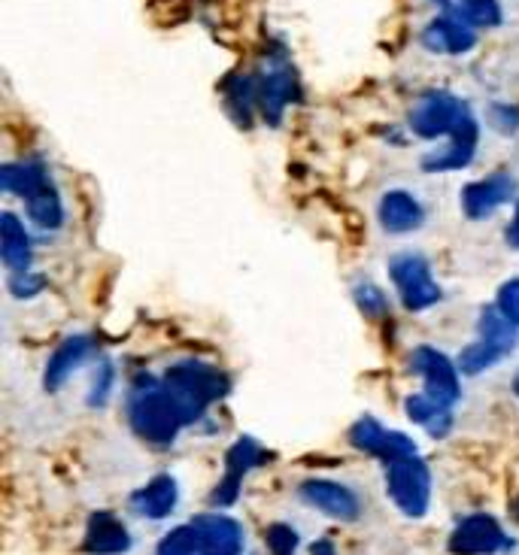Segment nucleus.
<instances>
[{
    "instance_id": "f257e3e1",
    "label": "nucleus",
    "mask_w": 519,
    "mask_h": 555,
    "mask_svg": "<svg viewBox=\"0 0 519 555\" xmlns=\"http://www.w3.org/2000/svg\"><path fill=\"white\" fill-rule=\"evenodd\" d=\"M125 413H128V422L137 437H143L147 443H155V447H170L186 425H194L204 416L179 391H174L164 379H155V376H143L134 383Z\"/></svg>"
},
{
    "instance_id": "f03ea898",
    "label": "nucleus",
    "mask_w": 519,
    "mask_h": 555,
    "mask_svg": "<svg viewBox=\"0 0 519 555\" xmlns=\"http://www.w3.org/2000/svg\"><path fill=\"white\" fill-rule=\"evenodd\" d=\"M255 94H258V113L267 125H280L286 106L301 98L298 74L286 52H270L262 61V70L255 74Z\"/></svg>"
},
{
    "instance_id": "7ed1b4c3",
    "label": "nucleus",
    "mask_w": 519,
    "mask_h": 555,
    "mask_svg": "<svg viewBox=\"0 0 519 555\" xmlns=\"http://www.w3.org/2000/svg\"><path fill=\"white\" fill-rule=\"evenodd\" d=\"M164 383L174 391H179L198 413H204L213 401H223L228 395V376L219 367L194 359L170 364L167 374H164Z\"/></svg>"
},
{
    "instance_id": "20e7f679",
    "label": "nucleus",
    "mask_w": 519,
    "mask_h": 555,
    "mask_svg": "<svg viewBox=\"0 0 519 555\" xmlns=\"http://www.w3.org/2000/svg\"><path fill=\"white\" fill-rule=\"evenodd\" d=\"M387 492L404 516H410V519L426 516L431 501L429 465L419 455L387 465Z\"/></svg>"
},
{
    "instance_id": "39448f33",
    "label": "nucleus",
    "mask_w": 519,
    "mask_h": 555,
    "mask_svg": "<svg viewBox=\"0 0 519 555\" xmlns=\"http://www.w3.org/2000/svg\"><path fill=\"white\" fill-rule=\"evenodd\" d=\"M389 276H392V285L398 288L401 304L414 313H422V310H431L438 300H441V285L431 273V264L422 256L416 253H401L389 261Z\"/></svg>"
},
{
    "instance_id": "423d86ee",
    "label": "nucleus",
    "mask_w": 519,
    "mask_h": 555,
    "mask_svg": "<svg viewBox=\"0 0 519 555\" xmlns=\"http://www.w3.org/2000/svg\"><path fill=\"white\" fill-rule=\"evenodd\" d=\"M468 116H471V109L456 94H450V91H429L410 109V131L416 137H422V140H438V137L453 134Z\"/></svg>"
},
{
    "instance_id": "0eeeda50",
    "label": "nucleus",
    "mask_w": 519,
    "mask_h": 555,
    "mask_svg": "<svg viewBox=\"0 0 519 555\" xmlns=\"http://www.w3.org/2000/svg\"><path fill=\"white\" fill-rule=\"evenodd\" d=\"M410 371L422 376L426 391H429L431 398H438L441 404L453 406L461 398L459 367L446 359L441 349H434V346H416L414 356H410Z\"/></svg>"
},
{
    "instance_id": "6e6552de",
    "label": "nucleus",
    "mask_w": 519,
    "mask_h": 555,
    "mask_svg": "<svg viewBox=\"0 0 519 555\" xmlns=\"http://www.w3.org/2000/svg\"><path fill=\"white\" fill-rule=\"evenodd\" d=\"M450 550L456 555H495L510 550V541L492 516L474 513V516H465L450 534Z\"/></svg>"
},
{
    "instance_id": "1a4fd4ad",
    "label": "nucleus",
    "mask_w": 519,
    "mask_h": 555,
    "mask_svg": "<svg viewBox=\"0 0 519 555\" xmlns=\"http://www.w3.org/2000/svg\"><path fill=\"white\" fill-rule=\"evenodd\" d=\"M350 443H353L358 452H368V455L383 459L387 465L416 455V443L410 437L401 435V431H387L374 416H362V420L350 428Z\"/></svg>"
},
{
    "instance_id": "9d476101",
    "label": "nucleus",
    "mask_w": 519,
    "mask_h": 555,
    "mask_svg": "<svg viewBox=\"0 0 519 555\" xmlns=\"http://www.w3.org/2000/svg\"><path fill=\"white\" fill-rule=\"evenodd\" d=\"M422 46L438 55H461L477 46L474 25L461 15V10H444L438 18H431L429 28L422 30Z\"/></svg>"
},
{
    "instance_id": "9b49d317",
    "label": "nucleus",
    "mask_w": 519,
    "mask_h": 555,
    "mask_svg": "<svg viewBox=\"0 0 519 555\" xmlns=\"http://www.w3.org/2000/svg\"><path fill=\"white\" fill-rule=\"evenodd\" d=\"M198 555H240L243 553V526L225 513H204L192 519Z\"/></svg>"
},
{
    "instance_id": "f8f14e48",
    "label": "nucleus",
    "mask_w": 519,
    "mask_h": 555,
    "mask_svg": "<svg viewBox=\"0 0 519 555\" xmlns=\"http://www.w3.org/2000/svg\"><path fill=\"white\" fill-rule=\"evenodd\" d=\"M514 195H517V180L507 177V173H492L486 180L468 182L461 189L459 204L468 219H486L498 207H505Z\"/></svg>"
},
{
    "instance_id": "ddd939ff",
    "label": "nucleus",
    "mask_w": 519,
    "mask_h": 555,
    "mask_svg": "<svg viewBox=\"0 0 519 555\" xmlns=\"http://www.w3.org/2000/svg\"><path fill=\"white\" fill-rule=\"evenodd\" d=\"M301 498L304 504H311L319 513H326L331 519H341V522H353L362 513V501L353 489H346L343 482L331 480H307L301 482Z\"/></svg>"
},
{
    "instance_id": "4468645a",
    "label": "nucleus",
    "mask_w": 519,
    "mask_h": 555,
    "mask_svg": "<svg viewBox=\"0 0 519 555\" xmlns=\"http://www.w3.org/2000/svg\"><path fill=\"white\" fill-rule=\"evenodd\" d=\"M477 140H480V128H477L474 116H468L450 134V143H446L444 150H434L422 158V170H429V173H446V170L468 167L477 155Z\"/></svg>"
},
{
    "instance_id": "2eb2a0df",
    "label": "nucleus",
    "mask_w": 519,
    "mask_h": 555,
    "mask_svg": "<svg viewBox=\"0 0 519 555\" xmlns=\"http://www.w3.org/2000/svg\"><path fill=\"white\" fill-rule=\"evenodd\" d=\"M94 356V340L89 334H76V337H67L64 344L52 352V359L46 364V376L43 386L49 391H59L71 376L86 364V361Z\"/></svg>"
},
{
    "instance_id": "dca6fc26",
    "label": "nucleus",
    "mask_w": 519,
    "mask_h": 555,
    "mask_svg": "<svg viewBox=\"0 0 519 555\" xmlns=\"http://www.w3.org/2000/svg\"><path fill=\"white\" fill-rule=\"evenodd\" d=\"M377 219L387 234H410L426 222V210L410 192H387L377 204Z\"/></svg>"
},
{
    "instance_id": "f3484780",
    "label": "nucleus",
    "mask_w": 519,
    "mask_h": 555,
    "mask_svg": "<svg viewBox=\"0 0 519 555\" xmlns=\"http://www.w3.org/2000/svg\"><path fill=\"white\" fill-rule=\"evenodd\" d=\"M83 550L89 555H122L131 550V534L113 513H94L86 528Z\"/></svg>"
},
{
    "instance_id": "a211bd4d",
    "label": "nucleus",
    "mask_w": 519,
    "mask_h": 555,
    "mask_svg": "<svg viewBox=\"0 0 519 555\" xmlns=\"http://www.w3.org/2000/svg\"><path fill=\"white\" fill-rule=\"evenodd\" d=\"M179 489L177 480L170 474H159L155 480H149L143 489H137L131 495V511L143 519H167L177 511Z\"/></svg>"
},
{
    "instance_id": "6ab92c4d",
    "label": "nucleus",
    "mask_w": 519,
    "mask_h": 555,
    "mask_svg": "<svg viewBox=\"0 0 519 555\" xmlns=\"http://www.w3.org/2000/svg\"><path fill=\"white\" fill-rule=\"evenodd\" d=\"M52 185V177L40 162H22V165H3L0 170V189L30 201Z\"/></svg>"
},
{
    "instance_id": "aec40b11",
    "label": "nucleus",
    "mask_w": 519,
    "mask_h": 555,
    "mask_svg": "<svg viewBox=\"0 0 519 555\" xmlns=\"http://www.w3.org/2000/svg\"><path fill=\"white\" fill-rule=\"evenodd\" d=\"M0 256L13 273H25L30 268V237L13 212L0 216Z\"/></svg>"
},
{
    "instance_id": "412c9836",
    "label": "nucleus",
    "mask_w": 519,
    "mask_h": 555,
    "mask_svg": "<svg viewBox=\"0 0 519 555\" xmlns=\"http://www.w3.org/2000/svg\"><path fill=\"white\" fill-rule=\"evenodd\" d=\"M453 406L441 404L438 398H431L429 391H419V395H410L407 404H404V413L407 420L416 422V425H426V431L431 437H446L450 428H453Z\"/></svg>"
},
{
    "instance_id": "4be33fe9",
    "label": "nucleus",
    "mask_w": 519,
    "mask_h": 555,
    "mask_svg": "<svg viewBox=\"0 0 519 555\" xmlns=\"http://www.w3.org/2000/svg\"><path fill=\"white\" fill-rule=\"evenodd\" d=\"M223 94H225V106H228V113L238 119V125L250 128V119H253V113L258 109L255 76L231 74L223 82Z\"/></svg>"
},
{
    "instance_id": "5701e85b",
    "label": "nucleus",
    "mask_w": 519,
    "mask_h": 555,
    "mask_svg": "<svg viewBox=\"0 0 519 555\" xmlns=\"http://www.w3.org/2000/svg\"><path fill=\"white\" fill-rule=\"evenodd\" d=\"M477 328H480V340L498 346L502 352H510L519 340V325L514 319H507L498 307H486L480 319H477Z\"/></svg>"
},
{
    "instance_id": "b1692460",
    "label": "nucleus",
    "mask_w": 519,
    "mask_h": 555,
    "mask_svg": "<svg viewBox=\"0 0 519 555\" xmlns=\"http://www.w3.org/2000/svg\"><path fill=\"white\" fill-rule=\"evenodd\" d=\"M267 452L255 443L253 437H240L238 443L228 450L225 455V477H231V480H240L253 470V467L265 465Z\"/></svg>"
},
{
    "instance_id": "393cba45",
    "label": "nucleus",
    "mask_w": 519,
    "mask_h": 555,
    "mask_svg": "<svg viewBox=\"0 0 519 555\" xmlns=\"http://www.w3.org/2000/svg\"><path fill=\"white\" fill-rule=\"evenodd\" d=\"M28 216H30V222H34L37 228H43V231H55V228L64 222V204H61L55 185H49L46 192H40L37 197H30Z\"/></svg>"
},
{
    "instance_id": "a878e982",
    "label": "nucleus",
    "mask_w": 519,
    "mask_h": 555,
    "mask_svg": "<svg viewBox=\"0 0 519 555\" xmlns=\"http://www.w3.org/2000/svg\"><path fill=\"white\" fill-rule=\"evenodd\" d=\"M502 359H505V352H502L498 346H492V344H486V340H480V337H477L474 344L461 349L459 374H465V376L483 374V371L495 367V364H498Z\"/></svg>"
},
{
    "instance_id": "bb28decb",
    "label": "nucleus",
    "mask_w": 519,
    "mask_h": 555,
    "mask_svg": "<svg viewBox=\"0 0 519 555\" xmlns=\"http://www.w3.org/2000/svg\"><path fill=\"white\" fill-rule=\"evenodd\" d=\"M459 10L474 28L502 25V3L498 0H459Z\"/></svg>"
},
{
    "instance_id": "cd10ccee",
    "label": "nucleus",
    "mask_w": 519,
    "mask_h": 555,
    "mask_svg": "<svg viewBox=\"0 0 519 555\" xmlns=\"http://www.w3.org/2000/svg\"><path fill=\"white\" fill-rule=\"evenodd\" d=\"M159 555H198V541H194L192 526L174 528L170 534H164L159 543Z\"/></svg>"
},
{
    "instance_id": "c85d7f7f",
    "label": "nucleus",
    "mask_w": 519,
    "mask_h": 555,
    "mask_svg": "<svg viewBox=\"0 0 519 555\" xmlns=\"http://www.w3.org/2000/svg\"><path fill=\"white\" fill-rule=\"evenodd\" d=\"M265 543L270 555H295L298 531L292 526H286V522H274V526H267Z\"/></svg>"
},
{
    "instance_id": "c756f323",
    "label": "nucleus",
    "mask_w": 519,
    "mask_h": 555,
    "mask_svg": "<svg viewBox=\"0 0 519 555\" xmlns=\"http://www.w3.org/2000/svg\"><path fill=\"white\" fill-rule=\"evenodd\" d=\"M353 295H356L358 310H362L365 315H371V319H377V315H387L389 300H387V295H383V292H380V288H377L374 283L356 285V292H353Z\"/></svg>"
},
{
    "instance_id": "7c9ffc66",
    "label": "nucleus",
    "mask_w": 519,
    "mask_h": 555,
    "mask_svg": "<svg viewBox=\"0 0 519 555\" xmlns=\"http://www.w3.org/2000/svg\"><path fill=\"white\" fill-rule=\"evenodd\" d=\"M495 307L507 315V319H514L519 325V276L514 280H507L502 288H498V298H495Z\"/></svg>"
},
{
    "instance_id": "2f4dec72",
    "label": "nucleus",
    "mask_w": 519,
    "mask_h": 555,
    "mask_svg": "<svg viewBox=\"0 0 519 555\" xmlns=\"http://www.w3.org/2000/svg\"><path fill=\"white\" fill-rule=\"evenodd\" d=\"M110 389H113V367H110V364H101V367H98V374H94V379H91L89 404L94 406L106 404Z\"/></svg>"
},
{
    "instance_id": "473e14b6",
    "label": "nucleus",
    "mask_w": 519,
    "mask_h": 555,
    "mask_svg": "<svg viewBox=\"0 0 519 555\" xmlns=\"http://www.w3.org/2000/svg\"><path fill=\"white\" fill-rule=\"evenodd\" d=\"M43 276H34V273H13V280H10V292H13L15 298H34L37 292H43Z\"/></svg>"
},
{
    "instance_id": "72a5a7b5",
    "label": "nucleus",
    "mask_w": 519,
    "mask_h": 555,
    "mask_svg": "<svg viewBox=\"0 0 519 555\" xmlns=\"http://www.w3.org/2000/svg\"><path fill=\"white\" fill-rule=\"evenodd\" d=\"M490 121L502 134H514L519 128V109L517 106H492Z\"/></svg>"
},
{
    "instance_id": "f704fd0d",
    "label": "nucleus",
    "mask_w": 519,
    "mask_h": 555,
    "mask_svg": "<svg viewBox=\"0 0 519 555\" xmlns=\"http://www.w3.org/2000/svg\"><path fill=\"white\" fill-rule=\"evenodd\" d=\"M505 241H507V246L519 249V204H517V210H514V219H510V225H507Z\"/></svg>"
},
{
    "instance_id": "c9c22d12",
    "label": "nucleus",
    "mask_w": 519,
    "mask_h": 555,
    "mask_svg": "<svg viewBox=\"0 0 519 555\" xmlns=\"http://www.w3.org/2000/svg\"><path fill=\"white\" fill-rule=\"evenodd\" d=\"M311 555H338V553H334V543L331 541H316L311 546Z\"/></svg>"
},
{
    "instance_id": "e433bc0d",
    "label": "nucleus",
    "mask_w": 519,
    "mask_h": 555,
    "mask_svg": "<svg viewBox=\"0 0 519 555\" xmlns=\"http://www.w3.org/2000/svg\"><path fill=\"white\" fill-rule=\"evenodd\" d=\"M514 391H517V395H519V374H517V379H514Z\"/></svg>"
},
{
    "instance_id": "4c0bfd02",
    "label": "nucleus",
    "mask_w": 519,
    "mask_h": 555,
    "mask_svg": "<svg viewBox=\"0 0 519 555\" xmlns=\"http://www.w3.org/2000/svg\"><path fill=\"white\" fill-rule=\"evenodd\" d=\"M517 513H519V504H517Z\"/></svg>"
}]
</instances>
